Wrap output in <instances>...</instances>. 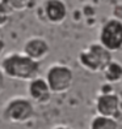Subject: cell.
I'll use <instances>...</instances> for the list:
<instances>
[{"mask_svg":"<svg viewBox=\"0 0 122 129\" xmlns=\"http://www.w3.org/2000/svg\"><path fill=\"white\" fill-rule=\"evenodd\" d=\"M0 67H2L5 77L24 82H29L33 78L38 77L41 71L40 61L30 59L24 52H9V54H7L0 63Z\"/></svg>","mask_w":122,"mask_h":129,"instance_id":"1","label":"cell"},{"mask_svg":"<svg viewBox=\"0 0 122 129\" xmlns=\"http://www.w3.org/2000/svg\"><path fill=\"white\" fill-rule=\"evenodd\" d=\"M34 103L28 96H12L3 106L2 116L7 123L25 124L34 117Z\"/></svg>","mask_w":122,"mask_h":129,"instance_id":"2","label":"cell"},{"mask_svg":"<svg viewBox=\"0 0 122 129\" xmlns=\"http://www.w3.org/2000/svg\"><path fill=\"white\" fill-rule=\"evenodd\" d=\"M79 64L91 73H100L112 61V52L102 44L92 43L79 54Z\"/></svg>","mask_w":122,"mask_h":129,"instance_id":"3","label":"cell"},{"mask_svg":"<svg viewBox=\"0 0 122 129\" xmlns=\"http://www.w3.org/2000/svg\"><path fill=\"white\" fill-rule=\"evenodd\" d=\"M53 94H64L74 85V72L68 65L62 63L51 64L45 74Z\"/></svg>","mask_w":122,"mask_h":129,"instance_id":"4","label":"cell"},{"mask_svg":"<svg viewBox=\"0 0 122 129\" xmlns=\"http://www.w3.org/2000/svg\"><path fill=\"white\" fill-rule=\"evenodd\" d=\"M98 42L110 52L122 50V21L116 17L106 20L98 33Z\"/></svg>","mask_w":122,"mask_h":129,"instance_id":"5","label":"cell"},{"mask_svg":"<svg viewBox=\"0 0 122 129\" xmlns=\"http://www.w3.org/2000/svg\"><path fill=\"white\" fill-rule=\"evenodd\" d=\"M43 20L51 25H60L67 18L68 9L63 0H43L41 5Z\"/></svg>","mask_w":122,"mask_h":129,"instance_id":"6","label":"cell"},{"mask_svg":"<svg viewBox=\"0 0 122 129\" xmlns=\"http://www.w3.org/2000/svg\"><path fill=\"white\" fill-rule=\"evenodd\" d=\"M96 112L97 115L109 116L116 119L121 113V98L114 93H100L96 98Z\"/></svg>","mask_w":122,"mask_h":129,"instance_id":"7","label":"cell"},{"mask_svg":"<svg viewBox=\"0 0 122 129\" xmlns=\"http://www.w3.org/2000/svg\"><path fill=\"white\" fill-rule=\"evenodd\" d=\"M28 98L36 104H47L53 96L50 86L45 77H36L28 82Z\"/></svg>","mask_w":122,"mask_h":129,"instance_id":"8","label":"cell"},{"mask_svg":"<svg viewBox=\"0 0 122 129\" xmlns=\"http://www.w3.org/2000/svg\"><path fill=\"white\" fill-rule=\"evenodd\" d=\"M21 52H24L30 59L41 63L50 54V44L42 37H30L25 41Z\"/></svg>","mask_w":122,"mask_h":129,"instance_id":"9","label":"cell"},{"mask_svg":"<svg viewBox=\"0 0 122 129\" xmlns=\"http://www.w3.org/2000/svg\"><path fill=\"white\" fill-rule=\"evenodd\" d=\"M101 73H102V77H104L105 82L117 83L122 80V64L112 60V61L102 69Z\"/></svg>","mask_w":122,"mask_h":129,"instance_id":"10","label":"cell"},{"mask_svg":"<svg viewBox=\"0 0 122 129\" xmlns=\"http://www.w3.org/2000/svg\"><path fill=\"white\" fill-rule=\"evenodd\" d=\"M89 129H118V123L114 117L96 115L91 120Z\"/></svg>","mask_w":122,"mask_h":129,"instance_id":"11","label":"cell"},{"mask_svg":"<svg viewBox=\"0 0 122 129\" xmlns=\"http://www.w3.org/2000/svg\"><path fill=\"white\" fill-rule=\"evenodd\" d=\"M11 12H25L36 5V0H2Z\"/></svg>","mask_w":122,"mask_h":129,"instance_id":"12","label":"cell"},{"mask_svg":"<svg viewBox=\"0 0 122 129\" xmlns=\"http://www.w3.org/2000/svg\"><path fill=\"white\" fill-rule=\"evenodd\" d=\"M11 14H12V12L0 0V29L4 27L5 25H8V22L11 21Z\"/></svg>","mask_w":122,"mask_h":129,"instance_id":"13","label":"cell"},{"mask_svg":"<svg viewBox=\"0 0 122 129\" xmlns=\"http://www.w3.org/2000/svg\"><path fill=\"white\" fill-rule=\"evenodd\" d=\"M113 17L118 18L119 21H122V3L117 4L113 9Z\"/></svg>","mask_w":122,"mask_h":129,"instance_id":"14","label":"cell"},{"mask_svg":"<svg viewBox=\"0 0 122 129\" xmlns=\"http://www.w3.org/2000/svg\"><path fill=\"white\" fill-rule=\"evenodd\" d=\"M4 89H5V74L2 69V67H0V94L3 93Z\"/></svg>","mask_w":122,"mask_h":129,"instance_id":"15","label":"cell"},{"mask_svg":"<svg viewBox=\"0 0 122 129\" xmlns=\"http://www.w3.org/2000/svg\"><path fill=\"white\" fill-rule=\"evenodd\" d=\"M4 51H5V42L2 37H0V56H2L4 54Z\"/></svg>","mask_w":122,"mask_h":129,"instance_id":"16","label":"cell"},{"mask_svg":"<svg viewBox=\"0 0 122 129\" xmlns=\"http://www.w3.org/2000/svg\"><path fill=\"white\" fill-rule=\"evenodd\" d=\"M53 129H71L70 126H67V125H62V124H59V125H55Z\"/></svg>","mask_w":122,"mask_h":129,"instance_id":"17","label":"cell"},{"mask_svg":"<svg viewBox=\"0 0 122 129\" xmlns=\"http://www.w3.org/2000/svg\"><path fill=\"white\" fill-rule=\"evenodd\" d=\"M121 113H122V101H121Z\"/></svg>","mask_w":122,"mask_h":129,"instance_id":"18","label":"cell"}]
</instances>
